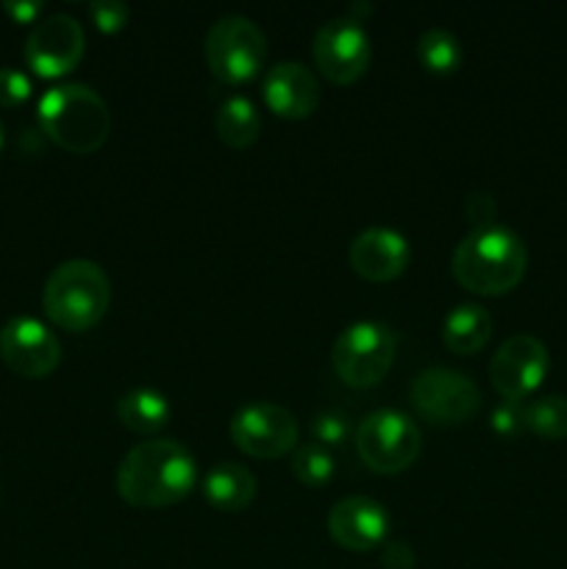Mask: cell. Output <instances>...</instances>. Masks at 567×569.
<instances>
[{
  "label": "cell",
  "instance_id": "cell-1",
  "mask_svg": "<svg viewBox=\"0 0 567 569\" xmlns=\"http://www.w3.org/2000/svg\"><path fill=\"white\" fill-rule=\"evenodd\" d=\"M198 481L195 456L176 439L133 445L117 470V492L133 509H165L187 498Z\"/></svg>",
  "mask_w": 567,
  "mask_h": 569
},
{
  "label": "cell",
  "instance_id": "cell-2",
  "mask_svg": "<svg viewBox=\"0 0 567 569\" xmlns=\"http://www.w3.org/2000/svg\"><path fill=\"white\" fill-rule=\"evenodd\" d=\"M528 267V250L511 228H472L454 250L450 270L454 278L476 295H506L523 281Z\"/></svg>",
  "mask_w": 567,
  "mask_h": 569
},
{
  "label": "cell",
  "instance_id": "cell-3",
  "mask_svg": "<svg viewBox=\"0 0 567 569\" xmlns=\"http://www.w3.org/2000/svg\"><path fill=\"white\" fill-rule=\"evenodd\" d=\"M37 114L44 137L67 153H94L109 139V106L92 87L83 83L50 87L39 98Z\"/></svg>",
  "mask_w": 567,
  "mask_h": 569
},
{
  "label": "cell",
  "instance_id": "cell-4",
  "mask_svg": "<svg viewBox=\"0 0 567 569\" xmlns=\"http://www.w3.org/2000/svg\"><path fill=\"white\" fill-rule=\"evenodd\" d=\"M111 303L109 276L89 259H70L56 267L42 289V309L61 331L81 333L98 326Z\"/></svg>",
  "mask_w": 567,
  "mask_h": 569
},
{
  "label": "cell",
  "instance_id": "cell-5",
  "mask_svg": "<svg viewBox=\"0 0 567 569\" xmlns=\"http://www.w3.org/2000/svg\"><path fill=\"white\" fill-rule=\"evenodd\" d=\"M395 350H398V339H395L392 328L378 320H359L345 328L334 342V372L348 387H376L392 367Z\"/></svg>",
  "mask_w": 567,
  "mask_h": 569
},
{
  "label": "cell",
  "instance_id": "cell-6",
  "mask_svg": "<svg viewBox=\"0 0 567 569\" xmlns=\"http://www.w3.org/2000/svg\"><path fill=\"white\" fill-rule=\"evenodd\" d=\"M420 428L398 409H376L356 428V453L372 472H404L420 456Z\"/></svg>",
  "mask_w": 567,
  "mask_h": 569
},
{
  "label": "cell",
  "instance_id": "cell-7",
  "mask_svg": "<svg viewBox=\"0 0 567 569\" xmlns=\"http://www.w3.org/2000/svg\"><path fill=\"white\" fill-rule=\"evenodd\" d=\"M203 53L209 70L222 83L237 87V83L250 81L261 70L267 42L261 28L250 17L226 14L211 22L209 33H206Z\"/></svg>",
  "mask_w": 567,
  "mask_h": 569
},
{
  "label": "cell",
  "instance_id": "cell-8",
  "mask_svg": "<svg viewBox=\"0 0 567 569\" xmlns=\"http://www.w3.org/2000/svg\"><path fill=\"white\" fill-rule=\"evenodd\" d=\"M409 400L431 426H461L481 406V392L470 376L450 367H428L411 381Z\"/></svg>",
  "mask_w": 567,
  "mask_h": 569
},
{
  "label": "cell",
  "instance_id": "cell-9",
  "mask_svg": "<svg viewBox=\"0 0 567 569\" xmlns=\"http://www.w3.org/2000/svg\"><path fill=\"white\" fill-rule=\"evenodd\" d=\"M298 433L300 428L292 411L267 400L245 403L231 417L233 445L253 459H281L298 448Z\"/></svg>",
  "mask_w": 567,
  "mask_h": 569
},
{
  "label": "cell",
  "instance_id": "cell-10",
  "mask_svg": "<svg viewBox=\"0 0 567 569\" xmlns=\"http://www.w3.org/2000/svg\"><path fill=\"white\" fill-rule=\"evenodd\" d=\"M548 348L531 333L509 337L489 361V381L506 403H523L548 376Z\"/></svg>",
  "mask_w": 567,
  "mask_h": 569
},
{
  "label": "cell",
  "instance_id": "cell-11",
  "mask_svg": "<svg viewBox=\"0 0 567 569\" xmlns=\"http://www.w3.org/2000/svg\"><path fill=\"white\" fill-rule=\"evenodd\" d=\"M315 64L331 83H354L370 64V37L356 17H334L315 33Z\"/></svg>",
  "mask_w": 567,
  "mask_h": 569
},
{
  "label": "cell",
  "instance_id": "cell-12",
  "mask_svg": "<svg viewBox=\"0 0 567 569\" xmlns=\"http://www.w3.org/2000/svg\"><path fill=\"white\" fill-rule=\"evenodd\" d=\"M83 59V28L70 14H48L33 22L26 39V61L39 78H61Z\"/></svg>",
  "mask_w": 567,
  "mask_h": 569
},
{
  "label": "cell",
  "instance_id": "cell-13",
  "mask_svg": "<svg viewBox=\"0 0 567 569\" xmlns=\"http://www.w3.org/2000/svg\"><path fill=\"white\" fill-rule=\"evenodd\" d=\"M0 359L20 378H48L59 367L61 345L37 317H14L0 328Z\"/></svg>",
  "mask_w": 567,
  "mask_h": 569
},
{
  "label": "cell",
  "instance_id": "cell-14",
  "mask_svg": "<svg viewBox=\"0 0 567 569\" xmlns=\"http://www.w3.org/2000/svg\"><path fill=\"white\" fill-rule=\"evenodd\" d=\"M326 528L339 548L367 553V550L384 545L389 528H392V517H389L387 506L378 500L367 498V495H350L328 511Z\"/></svg>",
  "mask_w": 567,
  "mask_h": 569
},
{
  "label": "cell",
  "instance_id": "cell-15",
  "mask_svg": "<svg viewBox=\"0 0 567 569\" xmlns=\"http://www.w3.org/2000/svg\"><path fill=\"white\" fill-rule=\"evenodd\" d=\"M409 259L411 250L404 233L384 226H372L361 231L348 248L350 270L372 283H387L398 278L409 267Z\"/></svg>",
  "mask_w": 567,
  "mask_h": 569
},
{
  "label": "cell",
  "instance_id": "cell-16",
  "mask_svg": "<svg viewBox=\"0 0 567 569\" xmlns=\"http://www.w3.org/2000/svg\"><path fill=\"white\" fill-rule=\"evenodd\" d=\"M261 98L272 114L284 120H304L320 106V81L309 67L281 61L261 78Z\"/></svg>",
  "mask_w": 567,
  "mask_h": 569
},
{
  "label": "cell",
  "instance_id": "cell-17",
  "mask_svg": "<svg viewBox=\"0 0 567 569\" xmlns=\"http://www.w3.org/2000/svg\"><path fill=\"white\" fill-rule=\"evenodd\" d=\"M493 337V317L478 303H459L445 315L442 342L450 353L472 356Z\"/></svg>",
  "mask_w": 567,
  "mask_h": 569
},
{
  "label": "cell",
  "instance_id": "cell-18",
  "mask_svg": "<svg viewBox=\"0 0 567 569\" xmlns=\"http://www.w3.org/2000/svg\"><path fill=\"white\" fill-rule=\"evenodd\" d=\"M203 495L215 509L220 511H245L256 498V476L242 465H217L206 476Z\"/></svg>",
  "mask_w": 567,
  "mask_h": 569
},
{
  "label": "cell",
  "instance_id": "cell-19",
  "mask_svg": "<svg viewBox=\"0 0 567 569\" xmlns=\"http://www.w3.org/2000/svg\"><path fill=\"white\" fill-rule=\"evenodd\" d=\"M170 403L159 389L139 387L117 400V417H120L122 426L133 433H142V437L159 433L170 422Z\"/></svg>",
  "mask_w": 567,
  "mask_h": 569
},
{
  "label": "cell",
  "instance_id": "cell-20",
  "mask_svg": "<svg viewBox=\"0 0 567 569\" xmlns=\"http://www.w3.org/2000/svg\"><path fill=\"white\" fill-rule=\"evenodd\" d=\"M215 128L222 144H228L233 150H242L250 148L259 139L261 117L256 111L253 100H248L245 94H231L217 109Z\"/></svg>",
  "mask_w": 567,
  "mask_h": 569
},
{
  "label": "cell",
  "instance_id": "cell-21",
  "mask_svg": "<svg viewBox=\"0 0 567 569\" xmlns=\"http://www.w3.org/2000/svg\"><path fill=\"white\" fill-rule=\"evenodd\" d=\"M523 422L526 431L537 433L543 439H565L567 437V398L561 395H543L528 403H523Z\"/></svg>",
  "mask_w": 567,
  "mask_h": 569
},
{
  "label": "cell",
  "instance_id": "cell-22",
  "mask_svg": "<svg viewBox=\"0 0 567 569\" xmlns=\"http://www.w3.org/2000/svg\"><path fill=\"white\" fill-rule=\"evenodd\" d=\"M417 59L428 72L448 76L461 64V42L445 28H428L417 39Z\"/></svg>",
  "mask_w": 567,
  "mask_h": 569
},
{
  "label": "cell",
  "instance_id": "cell-23",
  "mask_svg": "<svg viewBox=\"0 0 567 569\" xmlns=\"http://www.w3.org/2000/svg\"><path fill=\"white\" fill-rule=\"evenodd\" d=\"M292 476L298 478L304 487L309 489H320L326 487L328 481L334 478V470H337V461H334V453L322 445L309 442V445H298L292 450Z\"/></svg>",
  "mask_w": 567,
  "mask_h": 569
},
{
  "label": "cell",
  "instance_id": "cell-24",
  "mask_svg": "<svg viewBox=\"0 0 567 569\" xmlns=\"http://www.w3.org/2000/svg\"><path fill=\"white\" fill-rule=\"evenodd\" d=\"M31 78L14 67H0V109H17L31 98Z\"/></svg>",
  "mask_w": 567,
  "mask_h": 569
},
{
  "label": "cell",
  "instance_id": "cell-25",
  "mask_svg": "<svg viewBox=\"0 0 567 569\" xmlns=\"http://www.w3.org/2000/svg\"><path fill=\"white\" fill-rule=\"evenodd\" d=\"M311 433H315V442L322 445V448H337L348 439V420L339 411H322L311 422Z\"/></svg>",
  "mask_w": 567,
  "mask_h": 569
},
{
  "label": "cell",
  "instance_id": "cell-26",
  "mask_svg": "<svg viewBox=\"0 0 567 569\" xmlns=\"http://www.w3.org/2000/svg\"><path fill=\"white\" fill-rule=\"evenodd\" d=\"M89 17L98 26V31L115 33L126 26L128 17H131V9L126 3H120V0H94V3H89Z\"/></svg>",
  "mask_w": 567,
  "mask_h": 569
},
{
  "label": "cell",
  "instance_id": "cell-27",
  "mask_svg": "<svg viewBox=\"0 0 567 569\" xmlns=\"http://www.w3.org/2000/svg\"><path fill=\"white\" fill-rule=\"evenodd\" d=\"M493 431L500 437H517L520 431H526V422H523V403H500L493 409Z\"/></svg>",
  "mask_w": 567,
  "mask_h": 569
},
{
  "label": "cell",
  "instance_id": "cell-28",
  "mask_svg": "<svg viewBox=\"0 0 567 569\" xmlns=\"http://www.w3.org/2000/svg\"><path fill=\"white\" fill-rule=\"evenodd\" d=\"M465 214L467 220L472 222V228L481 226H493L495 222V200L493 194L487 192H472L465 203Z\"/></svg>",
  "mask_w": 567,
  "mask_h": 569
},
{
  "label": "cell",
  "instance_id": "cell-29",
  "mask_svg": "<svg viewBox=\"0 0 567 569\" xmlns=\"http://www.w3.org/2000/svg\"><path fill=\"white\" fill-rule=\"evenodd\" d=\"M381 565L384 569H415V550L406 542H398V539H395V542H387L381 550Z\"/></svg>",
  "mask_w": 567,
  "mask_h": 569
},
{
  "label": "cell",
  "instance_id": "cell-30",
  "mask_svg": "<svg viewBox=\"0 0 567 569\" xmlns=\"http://www.w3.org/2000/svg\"><path fill=\"white\" fill-rule=\"evenodd\" d=\"M6 14H11L14 22H37V17L42 14V3H6Z\"/></svg>",
  "mask_w": 567,
  "mask_h": 569
},
{
  "label": "cell",
  "instance_id": "cell-31",
  "mask_svg": "<svg viewBox=\"0 0 567 569\" xmlns=\"http://www.w3.org/2000/svg\"><path fill=\"white\" fill-rule=\"evenodd\" d=\"M6 142V128H3V120H0V148H3Z\"/></svg>",
  "mask_w": 567,
  "mask_h": 569
}]
</instances>
